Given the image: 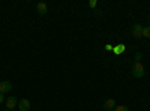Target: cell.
<instances>
[{"instance_id":"cell-13","label":"cell","mask_w":150,"mask_h":111,"mask_svg":"<svg viewBox=\"0 0 150 111\" xmlns=\"http://www.w3.org/2000/svg\"><path fill=\"white\" fill-rule=\"evenodd\" d=\"M112 48H114V47H112V45H110V44H107V45H105V50H107V51H111Z\"/></svg>"},{"instance_id":"cell-11","label":"cell","mask_w":150,"mask_h":111,"mask_svg":"<svg viewBox=\"0 0 150 111\" xmlns=\"http://www.w3.org/2000/svg\"><path fill=\"white\" fill-rule=\"evenodd\" d=\"M96 5H98V2H96V0H90V2H89V6L93 9V8H96Z\"/></svg>"},{"instance_id":"cell-10","label":"cell","mask_w":150,"mask_h":111,"mask_svg":"<svg viewBox=\"0 0 150 111\" xmlns=\"http://www.w3.org/2000/svg\"><path fill=\"white\" fill-rule=\"evenodd\" d=\"M114 111H129V108L126 105H120V107H116Z\"/></svg>"},{"instance_id":"cell-15","label":"cell","mask_w":150,"mask_h":111,"mask_svg":"<svg viewBox=\"0 0 150 111\" xmlns=\"http://www.w3.org/2000/svg\"><path fill=\"white\" fill-rule=\"evenodd\" d=\"M108 111H114V110H108Z\"/></svg>"},{"instance_id":"cell-6","label":"cell","mask_w":150,"mask_h":111,"mask_svg":"<svg viewBox=\"0 0 150 111\" xmlns=\"http://www.w3.org/2000/svg\"><path fill=\"white\" fill-rule=\"evenodd\" d=\"M36 11L39 12V15H45L47 12H48V6H47V3H44V2H39L36 5Z\"/></svg>"},{"instance_id":"cell-8","label":"cell","mask_w":150,"mask_h":111,"mask_svg":"<svg viewBox=\"0 0 150 111\" xmlns=\"http://www.w3.org/2000/svg\"><path fill=\"white\" fill-rule=\"evenodd\" d=\"M112 51H114L116 54H120V53H123V51H125V45H117L116 48H112Z\"/></svg>"},{"instance_id":"cell-1","label":"cell","mask_w":150,"mask_h":111,"mask_svg":"<svg viewBox=\"0 0 150 111\" xmlns=\"http://www.w3.org/2000/svg\"><path fill=\"white\" fill-rule=\"evenodd\" d=\"M144 72H146L144 66L141 63H137V62H135L134 66H132V75L135 78H141V77H144Z\"/></svg>"},{"instance_id":"cell-7","label":"cell","mask_w":150,"mask_h":111,"mask_svg":"<svg viewBox=\"0 0 150 111\" xmlns=\"http://www.w3.org/2000/svg\"><path fill=\"white\" fill-rule=\"evenodd\" d=\"M104 108L108 111V110H114L116 108V101L114 99H111V98H108V99H105L104 102Z\"/></svg>"},{"instance_id":"cell-3","label":"cell","mask_w":150,"mask_h":111,"mask_svg":"<svg viewBox=\"0 0 150 111\" xmlns=\"http://www.w3.org/2000/svg\"><path fill=\"white\" fill-rule=\"evenodd\" d=\"M143 26L141 24H134V27H132V35L135 36L137 39H140V38H143Z\"/></svg>"},{"instance_id":"cell-14","label":"cell","mask_w":150,"mask_h":111,"mask_svg":"<svg viewBox=\"0 0 150 111\" xmlns=\"http://www.w3.org/2000/svg\"><path fill=\"white\" fill-rule=\"evenodd\" d=\"M5 93H0V104H3V101H5V96H3Z\"/></svg>"},{"instance_id":"cell-9","label":"cell","mask_w":150,"mask_h":111,"mask_svg":"<svg viewBox=\"0 0 150 111\" xmlns=\"http://www.w3.org/2000/svg\"><path fill=\"white\" fill-rule=\"evenodd\" d=\"M143 36H146V38L150 39V26H147V27L143 29Z\"/></svg>"},{"instance_id":"cell-2","label":"cell","mask_w":150,"mask_h":111,"mask_svg":"<svg viewBox=\"0 0 150 111\" xmlns=\"http://www.w3.org/2000/svg\"><path fill=\"white\" fill-rule=\"evenodd\" d=\"M5 102H6V110H11V111L15 110V107H18V101L15 96H9Z\"/></svg>"},{"instance_id":"cell-4","label":"cell","mask_w":150,"mask_h":111,"mask_svg":"<svg viewBox=\"0 0 150 111\" xmlns=\"http://www.w3.org/2000/svg\"><path fill=\"white\" fill-rule=\"evenodd\" d=\"M29 110H30V102L27 99L18 101V111H29Z\"/></svg>"},{"instance_id":"cell-12","label":"cell","mask_w":150,"mask_h":111,"mask_svg":"<svg viewBox=\"0 0 150 111\" xmlns=\"http://www.w3.org/2000/svg\"><path fill=\"white\" fill-rule=\"evenodd\" d=\"M135 59H137V63H140V60H141V54H140V53H137V54H135Z\"/></svg>"},{"instance_id":"cell-5","label":"cell","mask_w":150,"mask_h":111,"mask_svg":"<svg viewBox=\"0 0 150 111\" xmlns=\"http://www.w3.org/2000/svg\"><path fill=\"white\" fill-rule=\"evenodd\" d=\"M11 90H12L11 81H2V83H0V93H8Z\"/></svg>"},{"instance_id":"cell-16","label":"cell","mask_w":150,"mask_h":111,"mask_svg":"<svg viewBox=\"0 0 150 111\" xmlns=\"http://www.w3.org/2000/svg\"><path fill=\"white\" fill-rule=\"evenodd\" d=\"M5 111H11V110H5Z\"/></svg>"}]
</instances>
